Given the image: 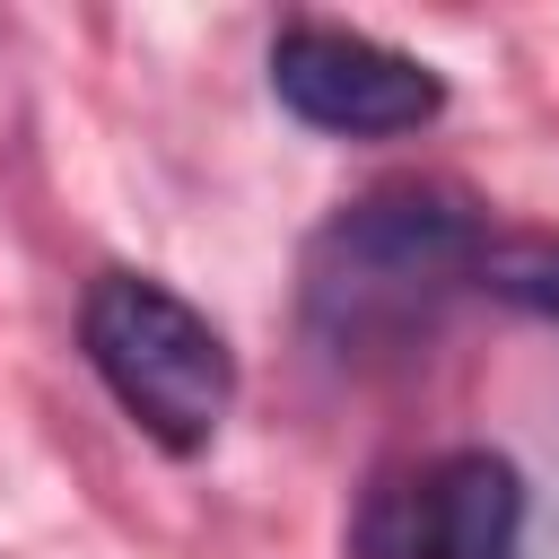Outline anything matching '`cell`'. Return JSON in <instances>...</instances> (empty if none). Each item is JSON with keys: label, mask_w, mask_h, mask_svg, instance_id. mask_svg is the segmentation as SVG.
Listing matches in <instances>:
<instances>
[{"label": "cell", "mask_w": 559, "mask_h": 559, "mask_svg": "<svg viewBox=\"0 0 559 559\" xmlns=\"http://www.w3.org/2000/svg\"><path fill=\"white\" fill-rule=\"evenodd\" d=\"M79 349L96 367V384L122 402V419L166 445V454H201L227 411H236V349L227 332L175 297L148 271H96L79 297Z\"/></svg>", "instance_id": "cell-2"}, {"label": "cell", "mask_w": 559, "mask_h": 559, "mask_svg": "<svg viewBox=\"0 0 559 559\" xmlns=\"http://www.w3.org/2000/svg\"><path fill=\"white\" fill-rule=\"evenodd\" d=\"M271 96L332 140H402L445 114V79L419 52L376 44L358 26H314V17L271 35Z\"/></svg>", "instance_id": "cell-3"}, {"label": "cell", "mask_w": 559, "mask_h": 559, "mask_svg": "<svg viewBox=\"0 0 559 559\" xmlns=\"http://www.w3.org/2000/svg\"><path fill=\"white\" fill-rule=\"evenodd\" d=\"M489 218L454 183H376L341 201L297 262V323L306 349L341 376H384L411 367L445 306L480 288Z\"/></svg>", "instance_id": "cell-1"}, {"label": "cell", "mask_w": 559, "mask_h": 559, "mask_svg": "<svg viewBox=\"0 0 559 559\" xmlns=\"http://www.w3.org/2000/svg\"><path fill=\"white\" fill-rule=\"evenodd\" d=\"M480 288H489L498 306H515V314L559 323V236H550V227H489Z\"/></svg>", "instance_id": "cell-5"}, {"label": "cell", "mask_w": 559, "mask_h": 559, "mask_svg": "<svg viewBox=\"0 0 559 559\" xmlns=\"http://www.w3.org/2000/svg\"><path fill=\"white\" fill-rule=\"evenodd\" d=\"M358 559H524V472L480 445L393 472L358 515Z\"/></svg>", "instance_id": "cell-4"}]
</instances>
